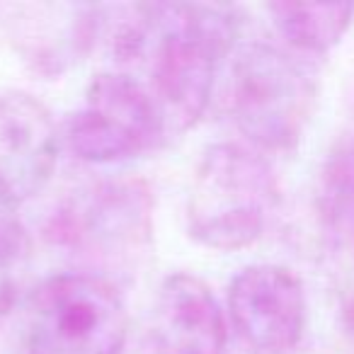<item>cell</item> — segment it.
Here are the masks:
<instances>
[{"instance_id": "277c9868", "label": "cell", "mask_w": 354, "mask_h": 354, "mask_svg": "<svg viewBox=\"0 0 354 354\" xmlns=\"http://www.w3.org/2000/svg\"><path fill=\"white\" fill-rule=\"evenodd\" d=\"M315 88L304 66L272 44L252 41L236 51L228 75V112L257 148L284 151L304 133Z\"/></svg>"}, {"instance_id": "6da1fadb", "label": "cell", "mask_w": 354, "mask_h": 354, "mask_svg": "<svg viewBox=\"0 0 354 354\" xmlns=\"http://www.w3.org/2000/svg\"><path fill=\"white\" fill-rule=\"evenodd\" d=\"M236 20L218 6H143V32L131 59L148 56L151 93L167 133L204 114L214 75L236 39Z\"/></svg>"}, {"instance_id": "ba28073f", "label": "cell", "mask_w": 354, "mask_h": 354, "mask_svg": "<svg viewBox=\"0 0 354 354\" xmlns=\"http://www.w3.org/2000/svg\"><path fill=\"white\" fill-rule=\"evenodd\" d=\"M59 136L49 109L22 90L0 93V187L17 204L39 194L54 175Z\"/></svg>"}, {"instance_id": "7a4b0ae2", "label": "cell", "mask_w": 354, "mask_h": 354, "mask_svg": "<svg viewBox=\"0 0 354 354\" xmlns=\"http://www.w3.org/2000/svg\"><path fill=\"white\" fill-rule=\"evenodd\" d=\"M274 202L270 165L238 143H216L204 153L192 180L189 233L212 250H241L262 236Z\"/></svg>"}, {"instance_id": "9c48e42d", "label": "cell", "mask_w": 354, "mask_h": 354, "mask_svg": "<svg viewBox=\"0 0 354 354\" xmlns=\"http://www.w3.org/2000/svg\"><path fill=\"white\" fill-rule=\"evenodd\" d=\"M165 354H223L228 328L216 296L199 277L180 272L162 281L153 315Z\"/></svg>"}, {"instance_id": "52a82bcc", "label": "cell", "mask_w": 354, "mask_h": 354, "mask_svg": "<svg viewBox=\"0 0 354 354\" xmlns=\"http://www.w3.org/2000/svg\"><path fill=\"white\" fill-rule=\"evenodd\" d=\"M151 192L143 183H107L64 216L71 243L109 262H127L151 243Z\"/></svg>"}, {"instance_id": "30bf717a", "label": "cell", "mask_w": 354, "mask_h": 354, "mask_svg": "<svg viewBox=\"0 0 354 354\" xmlns=\"http://www.w3.org/2000/svg\"><path fill=\"white\" fill-rule=\"evenodd\" d=\"M267 10L277 32L294 49L310 54L337 46L354 20L352 3H277Z\"/></svg>"}, {"instance_id": "7c38bea8", "label": "cell", "mask_w": 354, "mask_h": 354, "mask_svg": "<svg viewBox=\"0 0 354 354\" xmlns=\"http://www.w3.org/2000/svg\"><path fill=\"white\" fill-rule=\"evenodd\" d=\"M20 265L8 252L0 250V323L10 313L15 301V267Z\"/></svg>"}, {"instance_id": "8fae6325", "label": "cell", "mask_w": 354, "mask_h": 354, "mask_svg": "<svg viewBox=\"0 0 354 354\" xmlns=\"http://www.w3.org/2000/svg\"><path fill=\"white\" fill-rule=\"evenodd\" d=\"M0 250L22 262L30 252V238L17 216V202L0 187Z\"/></svg>"}, {"instance_id": "5b68a950", "label": "cell", "mask_w": 354, "mask_h": 354, "mask_svg": "<svg viewBox=\"0 0 354 354\" xmlns=\"http://www.w3.org/2000/svg\"><path fill=\"white\" fill-rule=\"evenodd\" d=\"M165 136L151 93L129 73H100L66 127V141L85 162H117L133 158Z\"/></svg>"}, {"instance_id": "3957f363", "label": "cell", "mask_w": 354, "mask_h": 354, "mask_svg": "<svg viewBox=\"0 0 354 354\" xmlns=\"http://www.w3.org/2000/svg\"><path fill=\"white\" fill-rule=\"evenodd\" d=\"M129 315L122 296L90 272L54 274L35 291L27 308V354H119Z\"/></svg>"}, {"instance_id": "8992f818", "label": "cell", "mask_w": 354, "mask_h": 354, "mask_svg": "<svg viewBox=\"0 0 354 354\" xmlns=\"http://www.w3.org/2000/svg\"><path fill=\"white\" fill-rule=\"evenodd\" d=\"M233 328L252 354H291L306 328L301 279L279 265H252L228 291Z\"/></svg>"}]
</instances>
